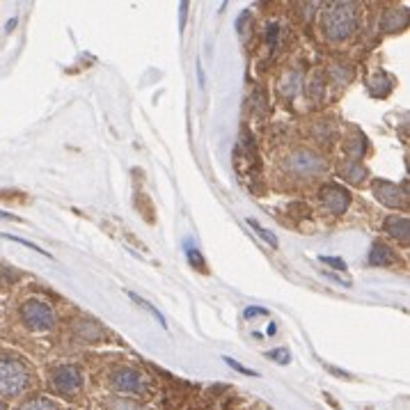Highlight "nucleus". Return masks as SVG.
<instances>
[{"label":"nucleus","mask_w":410,"mask_h":410,"mask_svg":"<svg viewBox=\"0 0 410 410\" xmlns=\"http://www.w3.org/2000/svg\"><path fill=\"white\" fill-rule=\"evenodd\" d=\"M355 25H357L355 5H351V3L328 5V10L324 14V30L333 41H342L346 37H351Z\"/></svg>","instance_id":"1"},{"label":"nucleus","mask_w":410,"mask_h":410,"mask_svg":"<svg viewBox=\"0 0 410 410\" xmlns=\"http://www.w3.org/2000/svg\"><path fill=\"white\" fill-rule=\"evenodd\" d=\"M28 367L14 357H0V397H19L30 388Z\"/></svg>","instance_id":"2"},{"label":"nucleus","mask_w":410,"mask_h":410,"mask_svg":"<svg viewBox=\"0 0 410 410\" xmlns=\"http://www.w3.org/2000/svg\"><path fill=\"white\" fill-rule=\"evenodd\" d=\"M21 317L25 321V326H30L32 330H37V333H46V330H51V328H53V324H55L53 310H51L48 305L41 303V300L23 303Z\"/></svg>","instance_id":"3"},{"label":"nucleus","mask_w":410,"mask_h":410,"mask_svg":"<svg viewBox=\"0 0 410 410\" xmlns=\"http://www.w3.org/2000/svg\"><path fill=\"white\" fill-rule=\"evenodd\" d=\"M51 385L62 397H74L83 388V376L74 364H62L51 371Z\"/></svg>","instance_id":"4"},{"label":"nucleus","mask_w":410,"mask_h":410,"mask_svg":"<svg viewBox=\"0 0 410 410\" xmlns=\"http://www.w3.org/2000/svg\"><path fill=\"white\" fill-rule=\"evenodd\" d=\"M110 388L119 395H140L145 390V378L135 369H117L110 376Z\"/></svg>","instance_id":"5"},{"label":"nucleus","mask_w":410,"mask_h":410,"mask_svg":"<svg viewBox=\"0 0 410 410\" xmlns=\"http://www.w3.org/2000/svg\"><path fill=\"white\" fill-rule=\"evenodd\" d=\"M286 168H289L291 172L300 174V177H312V174L321 172V168H324V161L319 159L317 154L312 152H296L289 156V161H286Z\"/></svg>","instance_id":"6"},{"label":"nucleus","mask_w":410,"mask_h":410,"mask_svg":"<svg viewBox=\"0 0 410 410\" xmlns=\"http://www.w3.org/2000/svg\"><path fill=\"white\" fill-rule=\"evenodd\" d=\"M321 199H324V204L330 213H344L348 204H351V195H348V190H344L342 186H335L330 184L321 190Z\"/></svg>","instance_id":"7"},{"label":"nucleus","mask_w":410,"mask_h":410,"mask_svg":"<svg viewBox=\"0 0 410 410\" xmlns=\"http://www.w3.org/2000/svg\"><path fill=\"white\" fill-rule=\"evenodd\" d=\"M373 195H376L381 204L392 206V209L404 204V190L397 184H390V181H376V184H373Z\"/></svg>","instance_id":"8"},{"label":"nucleus","mask_w":410,"mask_h":410,"mask_svg":"<svg viewBox=\"0 0 410 410\" xmlns=\"http://www.w3.org/2000/svg\"><path fill=\"white\" fill-rule=\"evenodd\" d=\"M385 232L390 237L401 239L404 243H408V234H410V223L406 216H390L385 220Z\"/></svg>","instance_id":"9"},{"label":"nucleus","mask_w":410,"mask_h":410,"mask_svg":"<svg viewBox=\"0 0 410 410\" xmlns=\"http://www.w3.org/2000/svg\"><path fill=\"white\" fill-rule=\"evenodd\" d=\"M342 177L348 179L351 184H360V181L367 177V170L362 168V163H357V161H348L342 165Z\"/></svg>","instance_id":"10"},{"label":"nucleus","mask_w":410,"mask_h":410,"mask_svg":"<svg viewBox=\"0 0 410 410\" xmlns=\"http://www.w3.org/2000/svg\"><path fill=\"white\" fill-rule=\"evenodd\" d=\"M369 261H371L373 266H390L392 261H395V255H392V250L388 246H383V243H376V246L371 248Z\"/></svg>","instance_id":"11"},{"label":"nucleus","mask_w":410,"mask_h":410,"mask_svg":"<svg viewBox=\"0 0 410 410\" xmlns=\"http://www.w3.org/2000/svg\"><path fill=\"white\" fill-rule=\"evenodd\" d=\"M19 410H60L55 401L51 399H44V397H34V399H28L23 401L19 406Z\"/></svg>","instance_id":"12"},{"label":"nucleus","mask_w":410,"mask_h":410,"mask_svg":"<svg viewBox=\"0 0 410 410\" xmlns=\"http://www.w3.org/2000/svg\"><path fill=\"white\" fill-rule=\"evenodd\" d=\"M78 330V335H81L83 339H87V342H92V339H101L103 333H101V328L97 324H92V321H81V324L76 326Z\"/></svg>","instance_id":"13"},{"label":"nucleus","mask_w":410,"mask_h":410,"mask_svg":"<svg viewBox=\"0 0 410 410\" xmlns=\"http://www.w3.org/2000/svg\"><path fill=\"white\" fill-rule=\"evenodd\" d=\"M248 225L252 227V230H255L257 234H259V237L261 239H264L266 243H270V248H277V239L273 237V234H270L268 230H266V227H261L257 220H252V218H248Z\"/></svg>","instance_id":"14"},{"label":"nucleus","mask_w":410,"mask_h":410,"mask_svg":"<svg viewBox=\"0 0 410 410\" xmlns=\"http://www.w3.org/2000/svg\"><path fill=\"white\" fill-rule=\"evenodd\" d=\"M364 147H367V145H364V135H357L355 140H348L344 145V150H346V154H351V156H355V159H357V156L364 154Z\"/></svg>","instance_id":"15"},{"label":"nucleus","mask_w":410,"mask_h":410,"mask_svg":"<svg viewBox=\"0 0 410 410\" xmlns=\"http://www.w3.org/2000/svg\"><path fill=\"white\" fill-rule=\"evenodd\" d=\"M128 296H131V298H133V300H135L138 305H140V308H145L147 312H150V314H152V317H154L156 321H159V324H161L163 328H168V326H165V319H163V314H161V312H156V310L152 308V305H150V303H147V300H143V298H140V296H135V293H128Z\"/></svg>","instance_id":"16"},{"label":"nucleus","mask_w":410,"mask_h":410,"mask_svg":"<svg viewBox=\"0 0 410 410\" xmlns=\"http://www.w3.org/2000/svg\"><path fill=\"white\" fill-rule=\"evenodd\" d=\"M110 410H145L140 404H135V401L131 399H115L110 404Z\"/></svg>","instance_id":"17"},{"label":"nucleus","mask_w":410,"mask_h":410,"mask_svg":"<svg viewBox=\"0 0 410 410\" xmlns=\"http://www.w3.org/2000/svg\"><path fill=\"white\" fill-rule=\"evenodd\" d=\"M5 239H12V241H16V243H21V246H25V248H30L32 252H39V255H44V257H51V252H44L39 246H32L30 241H23V239H19V237H10V234H3Z\"/></svg>","instance_id":"18"},{"label":"nucleus","mask_w":410,"mask_h":410,"mask_svg":"<svg viewBox=\"0 0 410 410\" xmlns=\"http://www.w3.org/2000/svg\"><path fill=\"white\" fill-rule=\"evenodd\" d=\"M225 362H227V364H230V367H232V369H237V371H241V373H246V376H259V373H257V371H252V369H246V367H243V364H241V362H237V360H234V357H225Z\"/></svg>","instance_id":"19"},{"label":"nucleus","mask_w":410,"mask_h":410,"mask_svg":"<svg viewBox=\"0 0 410 410\" xmlns=\"http://www.w3.org/2000/svg\"><path fill=\"white\" fill-rule=\"evenodd\" d=\"M324 264H328V266H335V268H339V270H346V264L342 259H335V257H319Z\"/></svg>","instance_id":"20"},{"label":"nucleus","mask_w":410,"mask_h":410,"mask_svg":"<svg viewBox=\"0 0 410 410\" xmlns=\"http://www.w3.org/2000/svg\"><path fill=\"white\" fill-rule=\"evenodd\" d=\"M188 257H190V264H193V266L204 268V261H202V257H199V252H197V250L188 248Z\"/></svg>","instance_id":"21"},{"label":"nucleus","mask_w":410,"mask_h":410,"mask_svg":"<svg viewBox=\"0 0 410 410\" xmlns=\"http://www.w3.org/2000/svg\"><path fill=\"white\" fill-rule=\"evenodd\" d=\"M266 310L264 308H248L246 310V319H252V317H266Z\"/></svg>","instance_id":"22"},{"label":"nucleus","mask_w":410,"mask_h":410,"mask_svg":"<svg viewBox=\"0 0 410 410\" xmlns=\"http://www.w3.org/2000/svg\"><path fill=\"white\" fill-rule=\"evenodd\" d=\"M268 357H273V360H280L282 364L289 362V353H286V351H270Z\"/></svg>","instance_id":"23"},{"label":"nucleus","mask_w":410,"mask_h":410,"mask_svg":"<svg viewBox=\"0 0 410 410\" xmlns=\"http://www.w3.org/2000/svg\"><path fill=\"white\" fill-rule=\"evenodd\" d=\"M275 39H277V25H268V44H270V48L275 46Z\"/></svg>","instance_id":"24"},{"label":"nucleus","mask_w":410,"mask_h":410,"mask_svg":"<svg viewBox=\"0 0 410 410\" xmlns=\"http://www.w3.org/2000/svg\"><path fill=\"white\" fill-rule=\"evenodd\" d=\"M0 218H5V220H16V216L7 213V211H0Z\"/></svg>","instance_id":"25"},{"label":"nucleus","mask_w":410,"mask_h":410,"mask_svg":"<svg viewBox=\"0 0 410 410\" xmlns=\"http://www.w3.org/2000/svg\"><path fill=\"white\" fill-rule=\"evenodd\" d=\"M0 410H10V408H7V404H5L3 399H0Z\"/></svg>","instance_id":"26"}]
</instances>
